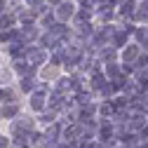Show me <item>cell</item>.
Masks as SVG:
<instances>
[{
    "label": "cell",
    "mask_w": 148,
    "mask_h": 148,
    "mask_svg": "<svg viewBox=\"0 0 148 148\" xmlns=\"http://www.w3.org/2000/svg\"><path fill=\"white\" fill-rule=\"evenodd\" d=\"M136 19L148 21V3H143V5H141V10H136Z\"/></svg>",
    "instance_id": "cell-3"
},
{
    "label": "cell",
    "mask_w": 148,
    "mask_h": 148,
    "mask_svg": "<svg viewBox=\"0 0 148 148\" xmlns=\"http://www.w3.org/2000/svg\"><path fill=\"white\" fill-rule=\"evenodd\" d=\"M136 54H139L136 47H127V49L122 52V57H125V61H132V59H136Z\"/></svg>",
    "instance_id": "cell-2"
},
{
    "label": "cell",
    "mask_w": 148,
    "mask_h": 148,
    "mask_svg": "<svg viewBox=\"0 0 148 148\" xmlns=\"http://www.w3.org/2000/svg\"><path fill=\"white\" fill-rule=\"evenodd\" d=\"M125 40H127V33H122V31H118V33H115V45L120 47V45H122Z\"/></svg>",
    "instance_id": "cell-4"
},
{
    "label": "cell",
    "mask_w": 148,
    "mask_h": 148,
    "mask_svg": "<svg viewBox=\"0 0 148 148\" xmlns=\"http://www.w3.org/2000/svg\"><path fill=\"white\" fill-rule=\"evenodd\" d=\"M132 10H134V0H125V3H122V12H127V14H129Z\"/></svg>",
    "instance_id": "cell-5"
},
{
    "label": "cell",
    "mask_w": 148,
    "mask_h": 148,
    "mask_svg": "<svg viewBox=\"0 0 148 148\" xmlns=\"http://www.w3.org/2000/svg\"><path fill=\"white\" fill-rule=\"evenodd\" d=\"M57 14H59V19H68V16L73 14V5H71V3H64V5H59Z\"/></svg>",
    "instance_id": "cell-1"
},
{
    "label": "cell",
    "mask_w": 148,
    "mask_h": 148,
    "mask_svg": "<svg viewBox=\"0 0 148 148\" xmlns=\"http://www.w3.org/2000/svg\"><path fill=\"white\" fill-rule=\"evenodd\" d=\"M5 146H7V143H5V139H0V148H5Z\"/></svg>",
    "instance_id": "cell-6"
},
{
    "label": "cell",
    "mask_w": 148,
    "mask_h": 148,
    "mask_svg": "<svg viewBox=\"0 0 148 148\" xmlns=\"http://www.w3.org/2000/svg\"><path fill=\"white\" fill-rule=\"evenodd\" d=\"M143 148H148V143H146V146H143Z\"/></svg>",
    "instance_id": "cell-7"
}]
</instances>
